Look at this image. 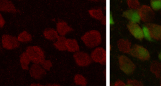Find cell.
I'll return each mask as SVG.
<instances>
[{
  "instance_id": "f546056e",
  "label": "cell",
  "mask_w": 161,
  "mask_h": 86,
  "mask_svg": "<svg viewBox=\"0 0 161 86\" xmlns=\"http://www.w3.org/2000/svg\"><path fill=\"white\" fill-rule=\"evenodd\" d=\"M114 85H126V84L125 83H123L122 81L121 80H118L115 82Z\"/></svg>"
},
{
  "instance_id": "836d02e7",
  "label": "cell",
  "mask_w": 161,
  "mask_h": 86,
  "mask_svg": "<svg viewBox=\"0 0 161 86\" xmlns=\"http://www.w3.org/2000/svg\"><path fill=\"white\" fill-rule=\"evenodd\" d=\"M47 85H57V84H48Z\"/></svg>"
},
{
  "instance_id": "d6a6232c",
  "label": "cell",
  "mask_w": 161,
  "mask_h": 86,
  "mask_svg": "<svg viewBox=\"0 0 161 86\" xmlns=\"http://www.w3.org/2000/svg\"><path fill=\"white\" fill-rule=\"evenodd\" d=\"M158 58H159V59H160V61H161V51H160V53H159V55H158Z\"/></svg>"
},
{
  "instance_id": "83f0119b",
  "label": "cell",
  "mask_w": 161,
  "mask_h": 86,
  "mask_svg": "<svg viewBox=\"0 0 161 86\" xmlns=\"http://www.w3.org/2000/svg\"><path fill=\"white\" fill-rule=\"evenodd\" d=\"M127 84L129 85H142V83L140 82L135 80H129L128 81Z\"/></svg>"
},
{
  "instance_id": "52a82bcc",
  "label": "cell",
  "mask_w": 161,
  "mask_h": 86,
  "mask_svg": "<svg viewBox=\"0 0 161 86\" xmlns=\"http://www.w3.org/2000/svg\"><path fill=\"white\" fill-rule=\"evenodd\" d=\"M91 58L96 62L103 64L106 62V51L103 48H96L91 53Z\"/></svg>"
},
{
  "instance_id": "30bf717a",
  "label": "cell",
  "mask_w": 161,
  "mask_h": 86,
  "mask_svg": "<svg viewBox=\"0 0 161 86\" xmlns=\"http://www.w3.org/2000/svg\"><path fill=\"white\" fill-rule=\"evenodd\" d=\"M74 58L79 66H87L91 62V58L84 52H77L74 54Z\"/></svg>"
},
{
  "instance_id": "d590c367",
  "label": "cell",
  "mask_w": 161,
  "mask_h": 86,
  "mask_svg": "<svg viewBox=\"0 0 161 86\" xmlns=\"http://www.w3.org/2000/svg\"><path fill=\"white\" fill-rule=\"evenodd\" d=\"M0 49H1V45H0Z\"/></svg>"
},
{
  "instance_id": "9a60e30c",
  "label": "cell",
  "mask_w": 161,
  "mask_h": 86,
  "mask_svg": "<svg viewBox=\"0 0 161 86\" xmlns=\"http://www.w3.org/2000/svg\"><path fill=\"white\" fill-rule=\"evenodd\" d=\"M118 47L119 50L125 53H130L131 46L130 41L126 40H119L118 42Z\"/></svg>"
},
{
  "instance_id": "d4e9b609",
  "label": "cell",
  "mask_w": 161,
  "mask_h": 86,
  "mask_svg": "<svg viewBox=\"0 0 161 86\" xmlns=\"http://www.w3.org/2000/svg\"><path fill=\"white\" fill-rule=\"evenodd\" d=\"M127 4L131 9L138 10L140 8V3L138 0H127Z\"/></svg>"
},
{
  "instance_id": "603a6c76",
  "label": "cell",
  "mask_w": 161,
  "mask_h": 86,
  "mask_svg": "<svg viewBox=\"0 0 161 86\" xmlns=\"http://www.w3.org/2000/svg\"><path fill=\"white\" fill-rule=\"evenodd\" d=\"M74 82L75 84L79 85H86L87 84V82L86 78L81 75H76L74 77Z\"/></svg>"
},
{
  "instance_id": "ffe728a7",
  "label": "cell",
  "mask_w": 161,
  "mask_h": 86,
  "mask_svg": "<svg viewBox=\"0 0 161 86\" xmlns=\"http://www.w3.org/2000/svg\"><path fill=\"white\" fill-rule=\"evenodd\" d=\"M89 13L92 18L96 19L103 20L104 18L103 13L100 9H92L89 11Z\"/></svg>"
},
{
  "instance_id": "3957f363",
  "label": "cell",
  "mask_w": 161,
  "mask_h": 86,
  "mask_svg": "<svg viewBox=\"0 0 161 86\" xmlns=\"http://www.w3.org/2000/svg\"><path fill=\"white\" fill-rule=\"evenodd\" d=\"M130 53L134 57L141 60H147L150 58V53L144 47L135 45L131 48Z\"/></svg>"
},
{
  "instance_id": "e0dca14e",
  "label": "cell",
  "mask_w": 161,
  "mask_h": 86,
  "mask_svg": "<svg viewBox=\"0 0 161 86\" xmlns=\"http://www.w3.org/2000/svg\"><path fill=\"white\" fill-rule=\"evenodd\" d=\"M57 41L54 43V46L59 50L64 51L66 50V38L64 36H58L57 38Z\"/></svg>"
},
{
  "instance_id": "484cf974",
  "label": "cell",
  "mask_w": 161,
  "mask_h": 86,
  "mask_svg": "<svg viewBox=\"0 0 161 86\" xmlns=\"http://www.w3.org/2000/svg\"><path fill=\"white\" fill-rule=\"evenodd\" d=\"M150 6L153 10H159L161 9V0H151Z\"/></svg>"
},
{
  "instance_id": "277c9868",
  "label": "cell",
  "mask_w": 161,
  "mask_h": 86,
  "mask_svg": "<svg viewBox=\"0 0 161 86\" xmlns=\"http://www.w3.org/2000/svg\"><path fill=\"white\" fill-rule=\"evenodd\" d=\"M119 64L120 68L126 74L131 73L135 70V65L131 60L125 55H121L119 58Z\"/></svg>"
},
{
  "instance_id": "d6986e66",
  "label": "cell",
  "mask_w": 161,
  "mask_h": 86,
  "mask_svg": "<svg viewBox=\"0 0 161 86\" xmlns=\"http://www.w3.org/2000/svg\"><path fill=\"white\" fill-rule=\"evenodd\" d=\"M151 71L157 77L161 78V64L157 62H152L151 65Z\"/></svg>"
},
{
  "instance_id": "9c48e42d",
  "label": "cell",
  "mask_w": 161,
  "mask_h": 86,
  "mask_svg": "<svg viewBox=\"0 0 161 86\" xmlns=\"http://www.w3.org/2000/svg\"><path fill=\"white\" fill-rule=\"evenodd\" d=\"M30 75L36 79H40L43 78L46 74L45 70L38 63H35L31 65L30 69Z\"/></svg>"
},
{
  "instance_id": "e575fe53",
  "label": "cell",
  "mask_w": 161,
  "mask_h": 86,
  "mask_svg": "<svg viewBox=\"0 0 161 86\" xmlns=\"http://www.w3.org/2000/svg\"><path fill=\"white\" fill-rule=\"evenodd\" d=\"M91 1H97V0H91Z\"/></svg>"
},
{
  "instance_id": "ac0fdd59",
  "label": "cell",
  "mask_w": 161,
  "mask_h": 86,
  "mask_svg": "<svg viewBox=\"0 0 161 86\" xmlns=\"http://www.w3.org/2000/svg\"><path fill=\"white\" fill-rule=\"evenodd\" d=\"M44 36L45 38L50 40H55L58 36L57 31L52 28H47L43 32Z\"/></svg>"
},
{
  "instance_id": "8fae6325",
  "label": "cell",
  "mask_w": 161,
  "mask_h": 86,
  "mask_svg": "<svg viewBox=\"0 0 161 86\" xmlns=\"http://www.w3.org/2000/svg\"><path fill=\"white\" fill-rule=\"evenodd\" d=\"M123 15V16L126 18L128 19H129L130 22H131V23H139V21L141 19L138 10L130 9L125 11Z\"/></svg>"
},
{
  "instance_id": "cb8c5ba5",
  "label": "cell",
  "mask_w": 161,
  "mask_h": 86,
  "mask_svg": "<svg viewBox=\"0 0 161 86\" xmlns=\"http://www.w3.org/2000/svg\"><path fill=\"white\" fill-rule=\"evenodd\" d=\"M142 31H143V37L145 38L147 40L151 41L152 40V36H151V34H150V29L148 28V24H145L143 25L142 27Z\"/></svg>"
},
{
  "instance_id": "4316f807",
  "label": "cell",
  "mask_w": 161,
  "mask_h": 86,
  "mask_svg": "<svg viewBox=\"0 0 161 86\" xmlns=\"http://www.w3.org/2000/svg\"><path fill=\"white\" fill-rule=\"evenodd\" d=\"M42 67L47 70H49L50 67H52V63L50 60H44L42 63H41Z\"/></svg>"
},
{
  "instance_id": "7c38bea8",
  "label": "cell",
  "mask_w": 161,
  "mask_h": 86,
  "mask_svg": "<svg viewBox=\"0 0 161 86\" xmlns=\"http://www.w3.org/2000/svg\"><path fill=\"white\" fill-rule=\"evenodd\" d=\"M152 39L161 41V26L156 24H148Z\"/></svg>"
},
{
  "instance_id": "5b68a950",
  "label": "cell",
  "mask_w": 161,
  "mask_h": 86,
  "mask_svg": "<svg viewBox=\"0 0 161 86\" xmlns=\"http://www.w3.org/2000/svg\"><path fill=\"white\" fill-rule=\"evenodd\" d=\"M2 45L4 48L8 50L14 49L19 45L18 39L9 35H4L2 36Z\"/></svg>"
},
{
  "instance_id": "4fadbf2b",
  "label": "cell",
  "mask_w": 161,
  "mask_h": 86,
  "mask_svg": "<svg viewBox=\"0 0 161 86\" xmlns=\"http://www.w3.org/2000/svg\"><path fill=\"white\" fill-rule=\"evenodd\" d=\"M0 11L15 13L16 10L15 6L11 1L0 0Z\"/></svg>"
},
{
  "instance_id": "4dcf8cb0",
  "label": "cell",
  "mask_w": 161,
  "mask_h": 86,
  "mask_svg": "<svg viewBox=\"0 0 161 86\" xmlns=\"http://www.w3.org/2000/svg\"><path fill=\"white\" fill-rule=\"evenodd\" d=\"M109 23H110V24H114V21H113V18L111 17V16H110V18H109Z\"/></svg>"
},
{
  "instance_id": "5bb4252c",
  "label": "cell",
  "mask_w": 161,
  "mask_h": 86,
  "mask_svg": "<svg viewBox=\"0 0 161 86\" xmlns=\"http://www.w3.org/2000/svg\"><path fill=\"white\" fill-rule=\"evenodd\" d=\"M57 33L60 36H64L68 32L72 30V29L64 21H59L57 24Z\"/></svg>"
},
{
  "instance_id": "7402d4cb",
  "label": "cell",
  "mask_w": 161,
  "mask_h": 86,
  "mask_svg": "<svg viewBox=\"0 0 161 86\" xmlns=\"http://www.w3.org/2000/svg\"><path fill=\"white\" fill-rule=\"evenodd\" d=\"M17 39L21 42H28L31 40V36L27 31H24L18 35Z\"/></svg>"
},
{
  "instance_id": "6da1fadb",
  "label": "cell",
  "mask_w": 161,
  "mask_h": 86,
  "mask_svg": "<svg viewBox=\"0 0 161 86\" xmlns=\"http://www.w3.org/2000/svg\"><path fill=\"white\" fill-rule=\"evenodd\" d=\"M82 40L87 46L93 48L97 46L101 43V36L97 31L91 30L83 35L82 37Z\"/></svg>"
},
{
  "instance_id": "2e32d148",
  "label": "cell",
  "mask_w": 161,
  "mask_h": 86,
  "mask_svg": "<svg viewBox=\"0 0 161 86\" xmlns=\"http://www.w3.org/2000/svg\"><path fill=\"white\" fill-rule=\"evenodd\" d=\"M66 50L71 52H75L79 51V47L77 41L74 39H67L65 42Z\"/></svg>"
},
{
  "instance_id": "f1b7e54d",
  "label": "cell",
  "mask_w": 161,
  "mask_h": 86,
  "mask_svg": "<svg viewBox=\"0 0 161 86\" xmlns=\"http://www.w3.org/2000/svg\"><path fill=\"white\" fill-rule=\"evenodd\" d=\"M4 23H5L4 19V18H3L2 15L0 14V28L3 27V26L4 25Z\"/></svg>"
},
{
  "instance_id": "ba28073f",
  "label": "cell",
  "mask_w": 161,
  "mask_h": 86,
  "mask_svg": "<svg viewBox=\"0 0 161 86\" xmlns=\"http://www.w3.org/2000/svg\"><path fill=\"white\" fill-rule=\"evenodd\" d=\"M127 27L131 33V34L136 38L138 40H142L143 38V34L142 28L136 23L129 22L127 24Z\"/></svg>"
},
{
  "instance_id": "8992f818",
  "label": "cell",
  "mask_w": 161,
  "mask_h": 86,
  "mask_svg": "<svg viewBox=\"0 0 161 86\" xmlns=\"http://www.w3.org/2000/svg\"><path fill=\"white\" fill-rule=\"evenodd\" d=\"M138 11L141 19H142L144 22H150L152 21L154 17L153 9L147 5H143L140 7Z\"/></svg>"
},
{
  "instance_id": "1f68e13d",
  "label": "cell",
  "mask_w": 161,
  "mask_h": 86,
  "mask_svg": "<svg viewBox=\"0 0 161 86\" xmlns=\"http://www.w3.org/2000/svg\"><path fill=\"white\" fill-rule=\"evenodd\" d=\"M31 85H41V84H40V83H31Z\"/></svg>"
},
{
  "instance_id": "44dd1931",
  "label": "cell",
  "mask_w": 161,
  "mask_h": 86,
  "mask_svg": "<svg viewBox=\"0 0 161 86\" xmlns=\"http://www.w3.org/2000/svg\"><path fill=\"white\" fill-rule=\"evenodd\" d=\"M30 62V60L28 56L27 55L26 53V52L23 53L20 56V63H21L22 68L24 70H28Z\"/></svg>"
},
{
  "instance_id": "7a4b0ae2",
  "label": "cell",
  "mask_w": 161,
  "mask_h": 86,
  "mask_svg": "<svg viewBox=\"0 0 161 86\" xmlns=\"http://www.w3.org/2000/svg\"><path fill=\"white\" fill-rule=\"evenodd\" d=\"M26 53L28 56L30 61L35 63L41 64L45 60V56L43 50L38 46H28Z\"/></svg>"
}]
</instances>
